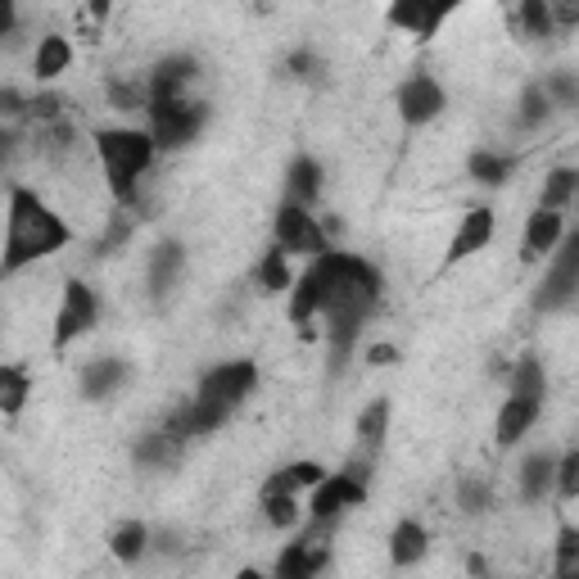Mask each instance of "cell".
<instances>
[{"label": "cell", "mask_w": 579, "mask_h": 579, "mask_svg": "<svg viewBox=\"0 0 579 579\" xmlns=\"http://www.w3.org/2000/svg\"><path fill=\"white\" fill-rule=\"evenodd\" d=\"M380 272L358 258V254H335L326 249L290 290V318L294 326H308L318 313H326V339H331V367L339 371L349 363L363 322L371 318V308L380 303Z\"/></svg>", "instance_id": "6da1fadb"}, {"label": "cell", "mask_w": 579, "mask_h": 579, "mask_svg": "<svg viewBox=\"0 0 579 579\" xmlns=\"http://www.w3.org/2000/svg\"><path fill=\"white\" fill-rule=\"evenodd\" d=\"M73 241L68 222L46 204L36 200L32 190L14 186L10 190V222H5V277H14L19 267L46 258L55 249H64Z\"/></svg>", "instance_id": "7a4b0ae2"}, {"label": "cell", "mask_w": 579, "mask_h": 579, "mask_svg": "<svg viewBox=\"0 0 579 579\" xmlns=\"http://www.w3.org/2000/svg\"><path fill=\"white\" fill-rule=\"evenodd\" d=\"M154 149H159L154 136L136 132V127H104V132H96V154H100V168H104V181L113 190V200H123V204L136 200V181L149 172Z\"/></svg>", "instance_id": "3957f363"}, {"label": "cell", "mask_w": 579, "mask_h": 579, "mask_svg": "<svg viewBox=\"0 0 579 579\" xmlns=\"http://www.w3.org/2000/svg\"><path fill=\"white\" fill-rule=\"evenodd\" d=\"M149 136L159 149H181L200 136L204 119H209V104H196V100H159L149 104Z\"/></svg>", "instance_id": "277c9868"}, {"label": "cell", "mask_w": 579, "mask_h": 579, "mask_svg": "<svg viewBox=\"0 0 579 579\" xmlns=\"http://www.w3.org/2000/svg\"><path fill=\"white\" fill-rule=\"evenodd\" d=\"M575 294H579V236H570L561 245V254H553L548 277L534 294V308L538 313H557V308H566Z\"/></svg>", "instance_id": "5b68a950"}, {"label": "cell", "mask_w": 579, "mask_h": 579, "mask_svg": "<svg viewBox=\"0 0 579 579\" xmlns=\"http://www.w3.org/2000/svg\"><path fill=\"white\" fill-rule=\"evenodd\" d=\"M254 385H258V367L254 363H222V367H213L204 376V385H200L196 399L231 412V408H241L254 394Z\"/></svg>", "instance_id": "8992f818"}, {"label": "cell", "mask_w": 579, "mask_h": 579, "mask_svg": "<svg viewBox=\"0 0 579 579\" xmlns=\"http://www.w3.org/2000/svg\"><path fill=\"white\" fill-rule=\"evenodd\" d=\"M96 313H100V303H96L91 286L68 281L64 286V303H59V318H55V349H68L77 335H87L96 326Z\"/></svg>", "instance_id": "52a82bcc"}, {"label": "cell", "mask_w": 579, "mask_h": 579, "mask_svg": "<svg viewBox=\"0 0 579 579\" xmlns=\"http://www.w3.org/2000/svg\"><path fill=\"white\" fill-rule=\"evenodd\" d=\"M367 498V471H339V476H326L318 489H313V516L318 521H335L339 512L349 508H363Z\"/></svg>", "instance_id": "ba28073f"}, {"label": "cell", "mask_w": 579, "mask_h": 579, "mask_svg": "<svg viewBox=\"0 0 579 579\" xmlns=\"http://www.w3.org/2000/svg\"><path fill=\"white\" fill-rule=\"evenodd\" d=\"M277 249L322 258V254H326V231H322L313 218H308V209L281 204V213H277Z\"/></svg>", "instance_id": "9c48e42d"}, {"label": "cell", "mask_w": 579, "mask_h": 579, "mask_svg": "<svg viewBox=\"0 0 579 579\" xmlns=\"http://www.w3.org/2000/svg\"><path fill=\"white\" fill-rule=\"evenodd\" d=\"M439 113H444V87L435 82V77L416 73V77H408V82L399 87V119H403L408 127L435 123Z\"/></svg>", "instance_id": "30bf717a"}, {"label": "cell", "mask_w": 579, "mask_h": 579, "mask_svg": "<svg viewBox=\"0 0 579 579\" xmlns=\"http://www.w3.org/2000/svg\"><path fill=\"white\" fill-rule=\"evenodd\" d=\"M190 77H196V59H190V55H168L164 64H154V73L145 77L149 104H159V100H186L181 91L190 87Z\"/></svg>", "instance_id": "8fae6325"}, {"label": "cell", "mask_w": 579, "mask_h": 579, "mask_svg": "<svg viewBox=\"0 0 579 579\" xmlns=\"http://www.w3.org/2000/svg\"><path fill=\"white\" fill-rule=\"evenodd\" d=\"M489 241H493V209H471L467 218L457 222V236L448 241L444 263H448V267H453V263H467V258L480 254Z\"/></svg>", "instance_id": "7c38bea8"}, {"label": "cell", "mask_w": 579, "mask_h": 579, "mask_svg": "<svg viewBox=\"0 0 579 579\" xmlns=\"http://www.w3.org/2000/svg\"><path fill=\"white\" fill-rule=\"evenodd\" d=\"M186 272V249L177 241H164V245H154L149 263H145V281H149V294L154 299H164Z\"/></svg>", "instance_id": "4fadbf2b"}, {"label": "cell", "mask_w": 579, "mask_h": 579, "mask_svg": "<svg viewBox=\"0 0 579 579\" xmlns=\"http://www.w3.org/2000/svg\"><path fill=\"white\" fill-rule=\"evenodd\" d=\"M444 19H448V10H435V5H426V0H399V5L390 10V27H403V32H412V36H435L439 27H444Z\"/></svg>", "instance_id": "5bb4252c"}, {"label": "cell", "mask_w": 579, "mask_h": 579, "mask_svg": "<svg viewBox=\"0 0 579 579\" xmlns=\"http://www.w3.org/2000/svg\"><path fill=\"white\" fill-rule=\"evenodd\" d=\"M538 412H544V403H534V399H508L503 403V412H498V426H493V439L503 444V448H512L534 421H538Z\"/></svg>", "instance_id": "9a60e30c"}, {"label": "cell", "mask_w": 579, "mask_h": 579, "mask_svg": "<svg viewBox=\"0 0 579 579\" xmlns=\"http://www.w3.org/2000/svg\"><path fill=\"white\" fill-rule=\"evenodd\" d=\"M331 566V553L318 544H290L277 557V579H318Z\"/></svg>", "instance_id": "2e32d148"}, {"label": "cell", "mask_w": 579, "mask_h": 579, "mask_svg": "<svg viewBox=\"0 0 579 579\" xmlns=\"http://www.w3.org/2000/svg\"><path fill=\"white\" fill-rule=\"evenodd\" d=\"M553 489H557V457H548V453L525 457V467H521V498L525 503H544Z\"/></svg>", "instance_id": "e0dca14e"}, {"label": "cell", "mask_w": 579, "mask_h": 579, "mask_svg": "<svg viewBox=\"0 0 579 579\" xmlns=\"http://www.w3.org/2000/svg\"><path fill=\"white\" fill-rule=\"evenodd\" d=\"M426 553H431L426 525H421V521H399L394 534H390V561H394V566H416Z\"/></svg>", "instance_id": "ac0fdd59"}, {"label": "cell", "mask_w": 579, "mask_h": 579, "mask_svg": "<svg viewBox=\"0 0 579 579\" xmlns=\"http://www.w3.org/2000/svg\"><path fill=\"white\" fill-rule=\"evenodd\" d=\"M561 245V213L534 209V218L525 222V258H544Z\"/></svg>", "instance_id": "d6986e66"}, {"label": "cell", "mask_w": 579, "mask_h": 579, "mask_svg": "<svg viewBox=\"0 0 579 579\" xmlns=\"http://www.w3.org/2000/svg\"><path fill=\"white\" fill-rule=\"evenodd\" d=\"M123 380H127V367L119 358H96L82 371V394L87 399H109V394H119Z\"/></svg>", "instance_id": "ffe728a7"}, {"label": "cell", "mask_w": 579, "mask_h": 579, "mask_svg": "<svg viewBox=\"0 0 579 579\" xmlns=\"http://www.w3.org/2000/svg\"><path fill=\"white\" fill-rule=\"evenodd\" d=\"M512 394H516V399L544 403V394H548V371H544V363H538V354H525V358L512 367Z\"/></svg>", "instance_id": "44dd1931"}, {"label": "cell", "mask_w": 579, "mask_h": 579, "mask_svg": "<svg viewBox=\"0 0 579 579\" xmlns=\"http://www.w3.org/2000/svg\"><path fill=\"white\" fill-rule=\"evenodd\" d=\"M286 190H290V200L286 204H313L318 200V190H322V168L318 159H294L290 164V177H286Z\"/></svg>", "instance_id": "7402d4cb"}, {"label": "cell", "mask_w": 579, "mask_h": 579, "mask_svg": "<svg viewBox=\"0 0 579 579\" xmlns=\"http://www.w3.org/2000/svg\"><path fill=\"white\" fill-rule=\"evenodd\" d=\"M145 548H149V530H145L141 521L119 525V530H113V538H109V553L119 557L123 566H136V561L145 557Z\"/></svg>", "instance_id": "603a6c76"}, {"label": "cell", "mask_w": 579, "mask_h": 579, "mask_svg": "<svg viewBox=\"0 0 579 579\" xmlns=\"http://www.w3.org/2000/svg\"><path fill=\"white\" fill-rule=\"evenodd\" d=\"M68 64H73V46L64 42V36L51 32L46 42L36 46V64H32V68H36V77H42V82H51V77H59Z\"/></svg>", "instance_id": "cb8c5ba5"}, {"label": "cell", "mask_w": 579, "mask_h": 579, "mask_svg": "<svg viewBox=\"0 0 579 579\" xmlns=\"http://www.w3.org/2000/svg\"><path fill=\"white\" fill-rule=\"evenodd\" d=\"M177 457H181V439H172L168 431H154L136 444V461H145V467H172Z\"/></svg>", "instance_id": "d4e9b609"}, {"label": "cell", "mask_w": 579, "mask_h": 579, "mask_svg": "<svg viewBox=\"0 0 579 579\" xmlns=\"http://www.w3.org/2000/svg\"><path fill=\"white\" fill-rule=\"evenodd\" d=\"M575 186H579V172H575V168H553V172L544 177V196H538V209L561 213V204L575 200Z\"/></svg>", "instance_id": "484cf974"}, {"label": "cell", "mask_w": 579, "mask_h": 579, "mask_svg": "<svg viewBox=\"0 0 579 579\" xmlns=\"http://www.w3.org/2000/svg\"><path fill=\"white\" fill-rule=\"evenodd\" d=\"M512 23L525 32V36H553L557 23H553V5L548 0H525V5L512 14Z\"/></svg>", "instance_id": "4316f807"}, {"label": "cell", "mask_w": 579, "mask_h": 579, "mask_svg": "<svg viewBox=\"0 0 579 579\" xmlns=\"http://www.w3.org/2000/svg\"><path fill=\"white\" fill-rule=\"evenodd\" d=\"M553 579H579V525H561V534H557Z\"/></svg>", "instance_id": "83f0119b"}, {"label": "cell", "mask_w": 579, "mask_h": 579, "mask_svg": "<svg viewBox=\"0 0 579 579\" xmlns=\"http://www.w3.org/2000/svg\"><path fill=\"white\" fill-rule=\"evenodd\" d=\"M467 168H471V181H480V186H503L512 177V159H503V154H489V149H476Z\"/></svg>", "instance_id": "f1b7e54d"}, {"label": "cell", "mask_w": 579, "mask_h": 579, "mask_svg": "<svg viewBox=\"0 0 579 579\" xmlns=\"http://www.w3.org/2000/svg\"><path fill=\"white\" fill-rule=\"evenodd\" d=\"M258 286L267 294H281V290H294L290 286V263H286V249H267L263 263H258Z\"/></svg>", "instance_id": "f546056e"}, {"label": "cell", "mask_w": 579, "mask_h": 579, "mask_svg": "<svg viewBox=\"0 0 579 579\" xmlns=\"http://www.w3.org/2000/svg\"><path fill=\"white\" fill-rule=\"evenodd\" d=\"M27 390H32V380H27L23 367H5V371H0V408H5V416H14L27 403Z\"/></svg>", "instance_id": "4dcf8cb0"}, {"label": "cell", "mask_w": 579, "mask_h": 579, "mask_svg": "<svg viewBox=\"0 0 579 579\" xmlns=\"http://www.w3.org/2000/svg\"><path fill=\"white\" fill-rule=\"evenodd\" d=\"M385 431H390V403L376 399V403L358 416V439H363L367 448H380V444H385Z\"/></svg>", "instance_id": "1f68e13d"}, {"label": "cell", "mask_w": 579, "mask_h": 579, "mask_svg": "<svg viewBox=\"0 0 579 579\" xmlns=\"http://www.w3.org/2000/svg\"><path fill=\"white\" fill-rule=\"evenodd\" d=\"M263 516H267V525L290 530V525L299 521V503H294V493H263Z\"/></svg>", "instance_id": "d6a6232c"}, {"label": "cell", "mask_w": 579, "mask_h": 579, "mask_svg": "<svg viewBox=\"0 0 579 579\" xmlns=\"http://www.w3.org/2000/svg\"><path fill=\"white\" fill-rule=\"evenodd\" d=\"M548 113H553V100H548L544 82H538V87H530V91L521 96V123H525V127L548 123Z\"/></svg>", "instance_id": "836d02e7"}, {"label": "cell", "mask_w": 579, "mask_h": 579, "mask_svg": "<svg viewBox=\"0 0 579 579\" xmlns=\"http://www.w3.org/2000/svg\"><path fill=\"white\" fill-rule=\"evenodd\" d=\"M557 493L566 498V503H575V498H579V448H570L557 461Z\"/></svg>", "instance_id": "e575fe53"}, {"label": "cell", "mask_w": 579, "mask_h": 579, "mask_svg": "<svg viewBox=\"0 0 579 579\" xmlns=\"http://www.w3.org/2000/svg\"><path fill=\"white\" fill-rule=\"evenodd\" d=\"M544 91H548V100L561 104V109H579V82H575L570 73H553L548 82H544Z\"/></svg>", "instance_id": "d590c367"}, {"label": "cell", "mask_w": 579, "mask_h": 579, "mask_svg": "<svg viewBox=\"0 0 579 579\" xmlns=\"http://www.w3.org/2000/svg\"><path fill=\"white\" fill-rule=\"evenodd\" d=\"M286 73L299 77V82H318V77L326 73V64H322L318 55H308V51H294V55L286 59Z\"/></svg>", "instance_id": "8d00e7d4"}, {"label": "cell", "mask_w": 579, "mask_h": 579, "mask_svg": "<svg viewBox=\"0 0 579 579\" xmlns=\"http://www.w3.org/2000/svg\"><path fill=\"white\" fill-rule=\"evenodd\" d=\"M457 503H461V512H489V489L480 480H461Z\"/></svg>", "instance_id": "74e56055"}, {"label": "cell", "mask_w": 579, "mask_h": 579, "mask_svg": "<svg viewBox=\"0 0 579 579\" xmlns=\"http://www.w3.org/2000/svg\"><path fill=\"white\" fill-rule=\"evenodd\" d=\"M127 236H132V218H113V222L104 226V236H100V254H113Z\"/></svg>", "instance_id": "f35d334b"}, {"label": "cell", "mask_w": 579, "mask_h": 579, "mask_svg": "<svg viewBox=\"0 0 579 579\" xmlns=\"http://www.w3.org/2000/svg\"><path fill=\"white\" fill-rule=\"evenodd\" d=\"M553 5V23L557 27H579V5L575 0H548Z\"/></svg>", "instance_id": "ab89813d"}, {"label": "cell", "mask_w": 579, "mask_h": 579, "mask_svg": "<svg viewBox=\"0 0 579 579\" xmlns=\"http://www.w3.org/2000/svg\"><path fill=\"white\" fill-rule=\"evenodd\" d=\"M367 363H371V367H390V363H399V349H394V344H371V349H367Z\"/></svg>", "instance_id": "60d3db41"}, {"label": "cell", "mask_w": 579, "mask_h": 579, "mask_svg": "<svg viewBox=\"0 0 579 579\" xmlns=\"http://www.w3.org/2000/svg\"><path fill=\"white\" fill-rule=\"evenodd\" d=\"M0 113H5V119H19V113H23L19 91H5V96H0Z\"/></svg>", "instance_id": "b9f144b4"}, {"label": "cell", "mask_w": 579, "mask_h": 579, "mask_svg": "<svg viewBox=\"0 0 579 579\" xmlns=\"http://www.w3.org/2000/svg\"><path fill=\"white\" fill-rule=\"evenodd\" d=\"M467 570H471V575H480V579H485V557H467Z\"/></svg>", "instance_id": "7bdbcfd3"}, {"label": "cell", "mask_w": 579, "mask_h": 579, "mask_svg": "<svg viewBox=\"0 0 579 579\" xmlns=\"http://www.w3.org/2000/svg\"><path fill=\"white\" fill-rule=\"evenodd\" d=\"M236 579H263V575H258V570H241Z\"/></svg>", "instance_id": "ee69618b"}, {"label": "cell", "mask_w": 579, "mask_h": 579, "mask_svg": "<svg viewBox=\"0 0 579 579\" xmlns=\"http://www.w3.org/2000/svg\"><path fill=\"white\" fill-rule=\"evenodd\" d=\"M575 204H579V186H575Z\"/></svg>", "instance_id": "f6af8a7d"}]
</instances>
